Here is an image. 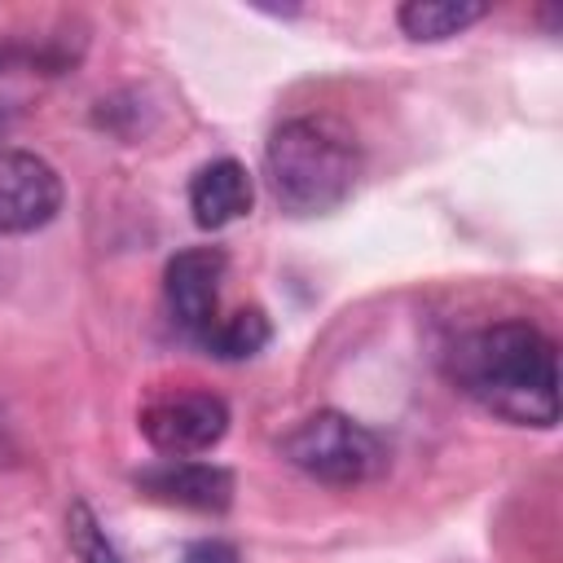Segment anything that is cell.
I'll list each match as a JSON object with an SVG mask.
<instances>
[{"label":"cell","mask_w":563,"mask_h":563,"mask_svg":"<svg viewBox=\"0 0 563 563\" xmlns=\"http://www.w3.org/2000/svg\"><path fill=\"white\" fill-rule=\"evenodd\" d=\"M449 378L479 409L519 422L554 427L559 422V352L545 330L523 317L479 325L462 334L444 356Z\"/></svg>","instance_id":"obj_1"},{"label":"cell","mask_w":563,"mask_h":563,"mask_svg":"<svg viewBox=\"0 0 563 563\" xmlns=\"http://www.w3.org/2000/svg\"><path fill=\"white\" fill-rule=\"evenodd\" d=\"M264 176L286 216H325L356 189L361 154L325 119H286L264 145Z\"/></svg>","instance_id":"obj_2"},{"label":"cell","mask_w":563,"mask_h":563,"mask_svg":"<svg viewBox=\"0 0 563 563\" xmlns=\"http://www.w3.org/2000/svg\"><path fill=\"white\" fill-rule=\"evenodd\" d=\"M282 457L303 471L317 484L330 488H356L369 484L378 475H387V444L378 440V431H369L365 422H356L352 413L339 409H317L303 422H295L282 435Z\"/></svg>","instance_id":"obj_3"},{"label":"cell","mask_w":563,"mask_h":563,"mask_svg":"<svg viewBox=\"0 0 563 563\" xmlns=\"http://www.w3.org/2000/svg\"><path fill=\"white\" fill-rule=\"evenodd\" d=\"M136 427L150 449H158L167 457H194L224 440L229 405L216 391H167L141 409Z\"/></svg>","instance_id":"obj_4"},{"label":"cell","mask_w":563,"mask_h":563,"mask_svg":"<svg viewBox=\"0 0 563 563\" xmlns=\"http://www.w3.org/2000/svg\"><path fill=\"white\" fill-rule=\"evenodd\" d=\"M224 251L220 246H189L176 251L163 268V299L180 334L207 339L220 321V282H224Z\"/></svg>","instance_id":"obj_5"},{"label":"cell","mask_w":563,"mask_h":563,"mask_svg":"<svg viewBox=\"0 0 563 563\" xmlns=\"http://www.w3.org/2000/svg\"><path fill=\"white\" fill-rule=\"evenodd\" d=\"M62 211V176L31 150H0V238L35 233Z\"/></svg>","instance_id":"obj_6"},{"label":"cell","mask_w":563,"mask_h":563,"mask_svg":"<svg viewBox=\"0 0 563 563\" xmlns=\"http://www.w3.org/2000/svg\"><path fill=\"white\" fill-rule=\"evenodd\" d=\"M132 484L163 506L198 510V515H220L233 501V475L216 462H189V457H163L154 466H141Z\"/></svg>","instance_id":"obj_7"},{"label":"cell","mask_w":563,"mask_h":563,"mask_svg":"<svg viewBox=\"0 0 563 563\" xmlns=\"http://www.w3.org/2000/svg\"><path fill=\"white\" fill-rule=\"evenodd\" d=\"M255 202V185L251 172L238 158H216L202 163L189 180V211L198 229H224L233 220H242Z\"/></svg>","instance_id":"obj_8"},{"label":"cell","mask_w":563,"mask_h":563,"mask_svg":"<svg viewBox=\"0 0 563 563\" xmlns=\"http://www.w3.org/2000/svg\"><path fill=\"white\" fill-rule=\"evenodd\" d=\"M488 13L484 0H405L396 9V22L409 40H422V44H435V40H449V35H462L466 26H475L479 18Z\"/></svg>","instance_id":"obj_9"},{"label":"cell","mask_w":563,"mask_h":563,"mask_svg":"<svg viewBox=\"0 0 563 563\" xmlns=\"http://www.w3.org/2000/svg\"><path fill=\"white\" fill-rule=\"evenodd\" d=\"M268 339H273L268 317H264L260 308H238L233 317H220V321L211 325V334L202 339V347H207L211 356H220V361H246V356H255Z\"/></svg>","instance_id":"obj_10"},{"label":"cell","mask_w":563,"mask_h":563,"mask_svg":"<svg viewBox=\"0 0 563 563\" xmlns=\"http://www.w3.org/2000/svg\"><path fill=\"white\" fill-rule=\"evenodd\" d=\"M66 545H70V554L79 563H128L119 554V545L106 537V528H101V519L92 515L88 501H70V510H66Z\"/></svg>","instance_id":"obj_11"},{"label":"cell","mask_w":563,"mask_h":563,"mask_svg":"<svg viewBox=\"0 0 563 563\" xmlns=\"http://www.w3.org/2000/svg\"><path fill=\"white\" fill-rule=\"evenodd\" d=\"M180 563H242V554H238L229 541L207 537V541H194V545L180 554Z\"/></svg>","instance_id":"obj_12"},{"label":"cell","mask_w":563,"mask_h":563,"mask_svg":"<svg viewBox=\"0 0 563 563\" xmlns=\"http://www.w3.org/2000/svg\"><path fill=\"white\" fill-rule=\"evenodd\" d=\"M22 62H26V44H18V40H0V75L13 70V66H22Z\"/></svg>","instance_id":"obj_13"},{"label":"cell","mask_w":563,"mask_h":563,"mask_svg":"<svg viewBox=\"0 0 563 563\" xmlns=\"http://www.w3.org/2000/svg\"><path fill=\"white\" fill-rule=\"evenodd\" d=\"M9 453V422H4V413H0V457Z\"/></svg>","instance_id":"obj_14"}]
</instances>
